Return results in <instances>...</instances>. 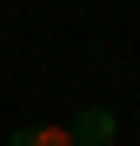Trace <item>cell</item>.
Instances as JSON below:
<instances>
[{
    "instance_id": "7a4b0ae2",
    "label": "cell",
    "mask_w": 140,
    "mask_h": 146,
    "mask_svg": "<svg viewBox=\"0 0 140 146\" xmlns=\"http://www.w3.org/2000/svg\"><path fill=\"white\" fill-rule=\"evenodd\" d=\"M7 146H74L67 139V126H54V119H40V126H13Z\"/></svg>"
},
{
    "instance_id": "6da1fadb",
    "label": "cell",
    "mask_w": 140,
    "mask_h": 146,
    "mask_svg": "<svg viewBox=\"0 0 140 146\" xmlns=\"http://www.w3.org/2000/svg\"><path fill=\"white\" fill-rule=\"evenodd\" d=\"M67 139H74V146H113V139H120V119H113V106H74V119H67Z\"/></svg>"
}]
</instances>
